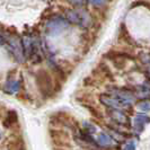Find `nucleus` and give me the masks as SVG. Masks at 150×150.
<instances>
[{
    "mask_svg": "<svg viewBox=\"0 0 150 150\" xmlns=\"http://www.w3.org/2000/svg\"><path fill=\"white\" fill-rule=\"evenodd\" d=\"M88 1L95 7H102L106 4V0H88Z\"/></svg>",
    "mask_w": 150,
    "mask_h": 150,
    "instance_id": "15",
    "label": "nucleus"
},
{
    "mask_svg": "<svg viewBox=\"0 0 150 150\" xmlns=\"http://www.w3.org/2000/svg\"><path fill=\"white\" fill-rule=\"evenodd\" d=\"M99 100H100V103L102 104H104V105L108 106V107H112V108H119L121 107V104L117 102V99H115V98L111 96V95H100L99 96Z\"/></svg>",
    "mask_w": 150,
    "mask_h": 150,
    "instance_id": "6",
    "label": "nucleus"
},
{
    "mask_svg": "<svg viewBox=\"0 0 150 150\" xmlns=\"http://www.w3.org/2000/svg\"><path fill=\"white\" fill-rule=\"evenodd\" d=\"M111 116L113 117V120L119 122V123H124V122L128 121V117L124 115V113L120 112V111H117V110H116V111L113 110L112 112H111Z\"/></svg>",
    "mask_w": 150,
    "mask_h": 150,
    "instance_id": "9",
    "label": "nucleus"
},
{
    "mask_svg": "<svg viewBox=\"0 0 150 150\" xmlns=\"http://www.w3.org/2000/svg\"><path fill=\"white\" fill-rule=\"evenodd\" d=\"M19 88V85L17 81L15 80H9L7 83H6V87H5V91L8 93V94H14L16 93Z\"/></svg>",
    "mask_w": 150,
    "mask_h": 150,
    "instance_id": "11",
    "label": "nucleus"
},
{
    "mask_svg": "<svg viewBox=\"0 0 150 150\" xmlns=\"http://www.w3.org/2000/svg\"><path fill=\"white\" fill-rule=\"evenodd\" d=\"M24 144L22 140H14L8 144V150H22Z\"/></svg>",
    "mask_w": 150,
    "mask_h": 150,
    "instance_id": "12",
    "label": "nucleus"
},
{
    "mask_svg": "<svg viewBox=\"0 0 150 150\" xmlns=\"http://www.w3.org/2000/svg\"><path fill=\"white\" fill-rule=\"evenodd\" d=\"M85 128L88 130V132H89V133H94V132L96 131V128H95V127H93V125L89 124V123H88V124L86 123V124H85Z\"/></svg>",
    "mask_w": 150,
    "mask_h": 150,
    "instance_id": "16",
    "label": "nucleus"
},
{
    "mask_svg": "<svg viewBox=\"0 0 150 150\" xmlns=\"http://www.w3.org/2000/svg\"><path fill=\"white\" fill-rule=\"evenodd\" d=\"M35 81L40 93L43 96L45 97L52 96L54 91V83H53L52 76L50 75L49 71H46L44 69H40L35 74Z\"/></svg>",
    "mask_w": 150,
    "mask_h": 150,
    "instance_id": "2",
    "label": "nucleus"
},
{
    "mask_svg": "<svg viewBox=\"0 0 150 150\" xmlns=\"http://www.w3.org/2000/svg\"><path fill=\"white\" fill-rule=\"evenodd\" d=\"M69 23L61 16H52L45 24V33L49 36H57L69 27Z\"/></svg>",
    "mask_w": 150,
    "mask_h": 150,
    "instance_id": "3",
    "label": "nucleus"
},
{
    "mask_svg": "<svg viewBox=\"0 0 150 150\" xmlns=\"http://www.w3.org/2000/svg\"><path fill=\"white\" fill-rule=\"evenodd\" d=\"M124 150H135V146L133 142H130L128 143L125 147H124Z\"/></svg>",
    "mask_w": 150,
    "mask_h": 150,
    "instance_id": "17",
    "label": "nucleus"
},
{
    "mask_svg": "<svg viewBox=\"0 0 150 150\" xmlns=\"http://www.w3.org/2000/svg\"><path fill=\"white\" fill-rule=\"evenodd\" d=\"M51 139L54 142V144L60 146V147H69V137L64 131L60 130H51L50 131Z\"/></svg>",
    "mask_w": 150,
    "mask_h": 150,
    "instance_id": "5",
    "label": "nucleus"
},
{
    "mask_svg": "<svg viewBox=\"0 0 150 150\" xmlns=\"http://www.w3.org/2000/svg\"><path fill=\"white\" fill-rule=\"evenodd\" d=\"M69 4H71L72 6H75V7H78V8H83L87 2H88V0H67Z\"/></svg>",
    "mask_w": 150,
    "mask_h": 150,
    "instance_id": "13",
    "label": "nucleus"
},
{
    "mask_svg": "<svg viewBox=\"0 0 150 150\" xmlns=\"http://www.w3.org/2000/svg\"><path fill=\"white\" fill-rule=\"evenodd\" d=\"M66 19L69 24H75L78 26H81L83 28H88L93 23V18L90 16L89 11L86 10L85 8L67 9Z\"/></svg>",
    "mask_w": 150,
    "mask_h": 150,
    "instance_id": "1",
    "label": "nucleus"
},
{
    "mask_svg": "<svg viewBox=\"0 0 150 150\" xmlns=\"http://www.w3.org/2000/svg\"><path fill=\"white\" fill-rule=\"evenodd\" d=\"M138 107H139V110H141L142 112H149V103L146 100V102H141L139 105H138Z\"/></svg>",
    "mask_w": 150,
    "mask_h": 150,
    "instance_id": "14",
    "label": "nucleus"
},
{
    "mask_svg": "<svg viewBox=\"0 0 150 150\" xmlns=\"http://www.w3.org/2000/svg\"><path fill=\"white\" fill-rule=\"evenodd\" d=\"M149 122V117L146 114H138L134 117V127L139 130L143 129V125Z\"/></svg>",
    "mask_w": 150,
    "mask_h": 150,
    "instance_id": "8",
    "label": "nucleus"
},
{
    "mask_svg": "<svg viewBox=\"0 0 150 150\" xmlns=\"http://www.w3.org/2000/svg\"><path fill=\"white\" fill-rule=\"evenodd\" d=\"M8 43V46L10 49V51L13 52L15 59L18 62H23L24 60V51H23V44L22 41L15 35H10L6 38Z\"/></svg>",
    "mask_w": 150,
    "mask_h": 150,
    "instance_id": "4",
    "label": "nucleus"
},
{
    "mask_svg": "<svg viewBox=\"0 0 150 150\" xmlns=\"http://www.w3.org/2000/svg\"><path fill=\"white\" fill-rule=\"evenodd\" d=\"M18 120V115L16 111H9L7 113V116H6V120H5V127L6 128H11L13 125H15Z\"/></svg>",
    "mask_w": 150,
    "mask_h": 150,
    "instance_id": "7",
    "label": "nucleus"
},
{
    "mask_svg": "<svg viewBox=\"0 0 150 150\" xmlns=\"http://www.w3.org/2000/svg\"><path fill=\"white\" fill-rule=\"evenodd\" d=\"M0 138H1V133H0Z\"/></svg>",
    "mask_w": 150,
    "mask_h": 150,
    "instance_id": "18",
    "label": "nucleus"
},
{
    "mask_svg": "<svg viewBox=\"0 0 150 150\" xmlns=\"http://www.w3.org/2000/svg\"><path fill=\"white\" fill-rule=\"evenodd\" d=\"M97 142L99 144H102V146H111L112 144V139H111V137L108 134H106L104 132H102V133H99L97 137Z\"/></svg>",
    "mask_w": 150,
    "mask_h": 150,
    "instance_id": "10",
    "label": "nucleus"
}]
</instances>
